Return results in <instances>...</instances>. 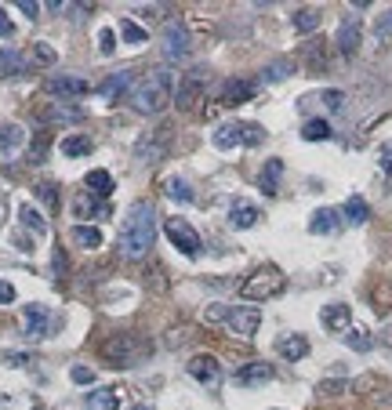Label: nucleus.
<instances>
[{
	"mask_svg": "<svg viewBox=\"0 0 392 410\" xmlns=\"http://www.w3.org/2000/svg\"><path fill=\"white\" fill-rule=\"evenodd\" d=\"M153 236H157V218L149 203H135L131 214L124 218L120 225V236H117V251L124 258H142V254L153 247Z\"/></svg>",
	"mask_w": 392,
	"mask_h": 410,
	"instance_id": "f257e3e1",
	"label": "nucleus"
},
{
	"mask_svg": "<svg viewBox=\"0 0 392 410\" xmlns=\"http://www.w3.org/2000/svg\"><path fill=\"white\" fill-rule=\"evenodd\" d=\"M171 73L168 69H146L138 80L131 84V91H128V102L138 109V113H146V117H157L160 109H168V102H171Z\"/></svg>",
	"mask_w": 392,
	"mask_h": 410,
	"instance_id": "f03ea898",
	"label": "nucleus"
},
{
	"mask_svg": "<svg viewBox=\"0 0 392 410\" xmlns=\"http://www.w3.org/2000/svg\"><path fill=\"white\" fill-rule=\"evenodd\" d=\"M149 352H153L149 338L135 334V330H120V334H113L102 345V356L109 367H138L142 360H149Z\"/></svg>",
	"mask_w": 392,
	"mask_h": 410,
	"instance_id": "7ed1b4c3",
	"label": "nucleus"
},
{
	"mask_svg": "<svg viewBox=\"0 0 392 410\" xmlns=\"http://www.w3.org/2000/svg\"><path fill=\"white\" fill-rule=\"evenodd\" d=\"M284 291H287V276L276 265H262L240 284V298L244 301H269V298H276V294H284Z\"/></svg>",
	"mask_w": 392,
	"mask_h": 410,
	"instance_id": "20e7f679",
	"label": "nucleus"
},
{
	"mask_svg": "<svg viewBox=\"0 0 392 410\" xmlns=\"http://www.w3.org/2000/svg\"><path fill=\"white\" fill-rule=\"evenodd\" d=\"M207 319L211 323H225L240 338H251L262 323V312L255 305H211L207 309Z\"/></svg>",
	"mask_w": 392,
	"mask_h": 410,
	"instance_id": "39448f33",
	"label": "nucleus"
},
{
	"mask_svg": "<svg viewBox=\"0 0 392 410\" xmlns=\"http://www.w3.org/2000/svg\"><path fill=\"white\" fill-rule=\"evenodd\" d=\"M211 142L214 149H222V152H229V149H240V146H262L265 142V131L258 124H218L214 127V135H211Z\"/></svg>",
	"mask_w": 392,
	"mask_h": 410,
	"instance_id": "423d86ee",
	"label": "nucleus"
},
{
	"mask_svg": "<svg viewBox=\"0 0 392 410\" xmlns=\"http://www.w3.org/2000/svg\"><path fill=\"white\" fill-rule=\"evenodd\" d=\"M163 233H168V240L182 254H189V258H200V254H204V240H200V233L185 222V218H168V222H163Z\"/></svg>",
	"mask_w": 392,
	"mask_h": 410,
	"instance_id": "0eeeda50",
	"label": "nucleus"
},
{
	"mask_svg": "<svg viewBox=\"0 0 392 410\" xmlns=\"http://www.w3.org/2000/svg\"><path fill=\"white\" fill-rule=\"evenodd\" d=\"M51 309L41 301H30L26 309H22V338L26 341H44L47 334H51Z\"/></svg>",
	"mask_w": 392,
	"mask_h": 410,
	"instance_id": "6e6552de",
	"label": "nucleus"
},
{
	"mask_svg": "<svg viewBox=\"0 0 392 410\" xmlns=\"http://www.w3.org/2000/svg\"><path fill=\"white\" fill-rule=\"evenodd\" d=\"M189 47H193V41H189V30L182 22H171L168 30H163V55H168L171 62H178L189 55Z\"/></svg>",
	"mask_w": 392,
	"mask_h": 410,
	"instance_id": "1a4fd4ad",
	"label": "nucleus"
},
{
	"mask_svg": "<svg viewBox=\"0 0 392 410\" xmlns=\"http://www.w3.org/2000/svg\"><path fill=\"white\" fill-rule=\"evenodd\" d=\"M189 378H196L200 385H218V381H222V363L214 360V356L200 352V356L189 360Z\"/></svg>",
	"mask_w": 392,
	"mask_h": 410,
	"instance_id": "9d476101",
	"label": "nucleus"
},
{
	"mask_svg": "<svg viewBox=\"0 0 392 410\" xmlns=\"http://www.w3.org/2000/svg\"><path fill=\"white\" fill-rule=\"evenodd\" d=\"M320 323H323L327 330H334V334H345V330L352 327V309H349L345 301H331V305H323Z\"/></svg>",
	"mask_w": 392,
	"mask_h": 410,
	"instance_id": "9b49d317",
	"label": "nucleus"
},
{
	"mask_svg": "<svg viewBox=\"0 0 392 410\" xmlns=\"http://www.w3.org/2000/svg\"><path fill=\"white\" fill-rule=\"evenodd\" d=\"M91 91V84L80 80V76H51L47 80V95L51 98H80Z\"/></svg>",
	"mask_w": 392,
	"mask_h": 410,
	"instance_id": "f8f14e48",
	"label": "nucleus"
},
{
	"mask_svg": "<svg viewBox=\"0 0 392 410\" xmlns=\"http://www.w3.org/2000/svg\"><path fill=\"white\" fill-rule=\"evenodd\" d=\"M338 229H341V211H334V207L312 211V218H309V233H316V236H331V233H338Z\"/></svg>",
	"mask_w": 392,
	"mask_h": 410,
	"instance_id": "ddd939ff",
	"label": "nucleus"
},
{
	"mask_svg": "<svg viewBox=\"0 0 392 410\" xmlns=\"http://www.w3.org/2000/svg\"><path fill=\"white\" fill-rule=\"evenodd\" d=\"M73 211H77V218H109V203L84 189V193H77V200H73Z\"/></svg>",
	"mask_w": 392,
	"mask_h": 410,
	"instance_id": "4468645a",
	"label": "nucleus"
},
{
	"mask_svg": "<svg viewBox=\"0 0 392 410\" xmlns=\"http://www.w3.org/2000/svg\"><path fill=\"white\" fill-rule=\"evenodd\" d=\"M273 374H276V370H273L269 363H247V367L236 370V381H240L244 389H255V385H265V381H273Z\"/></svg>",
	"mask_w": 392,
	"mask_h": 410,
	"instance_id": "2eb2a0df",
	"label": "nucleus"
},
{
	"mask_svg": "<svg viewBox=\"0 0 392 410\" xmlns=\"http://www.w3.org/2000/svg\"><path fill=\"white\" fill-rule=\"evenodd\" d=\"M276 352H280L284 360H290V363L305 360V356H309V338L305 334H284L280 341H276Z\"/></svg>",
	"mask_w": 392,
	"mask_h": 410,
	"instance_id": "dca6fc26",
	"label": "nucleus"
},
{
	"mask_svg": "<svg viewBox=\"0 0 392 410\" xmlns=\"http://www.w3.org/2000/svg\"><path fill=\"white\" fill-rule=\"evenodd\" d=\"M84 185H87V193H91V196H98V200H109V196H113V189H117V182H113V174H109V171H102V168L87 171Z\"/></svg>",
	"mask_w": 392,
	"mask_h": 410,
	"instance_id": "f3484780",
	"label": "nucleus"
},
{
	"mask_svg": "<svg viewBox=\"0 0 392 410\" xmlns=\"http://www.w3.org/2000/svg\"><path fill=\"white\" fill-rule=\"evenodd\" d=\"M258 218H262V211L255 207V203L236 200V203H233V211H229V225H233V229H255V225H258Z\"/></svg>",
	"mask_w": 392,
	"mask_h": 410,
	"instance_id": "a211bd4d",
	"label": "nucleus"
},
{
	"mask_svg": "<svg viewBox=\"0 0 392 410\" xmlns=\"http://www.w3.org/2000/svg\"><path fill=\"white\" fill-rule=\"evenodd\" d=\"M251 95H255V84H251V80H236V76H233V80L222 84V102H225V106H240V102H247Z\"/></svg>",
	"mask_w": 392,
	"mask_h": 410,
	"instance_id": "6ab92c4d",
	"label": "nucleus"
},
{
	"mask_svg": "<svg viewBox=\"0 0 392 410\" xmlns=\"http://www.w3.org/2000/svg\"><path fill=\"white\" fill-rule=\"evenodd\" d=\"M280 174H284V160H269L258 174V189L265 196H276L280 193Z\"/></svg>",
	"mask_w": 392,
	"mask_h": 410,
	"instance_id": "aec40b11",
	"label": "nucleus"
},
{
	"mask_svg": "<svg viewBox=\"0 0 392 410\" xmlns=\"http://www.w3.org/2000/svg\"><path fill=\"white\" fill-rule=\"evenodd\" d=\"M131 84H135V69H120L117 76H109V80L102 84V98H106V102L120 98L124 91H131Z\"/></svg>",
	"mask_w": 392,
	"mask_h": 410,
	"instance_id": "412c9836",
	"label": "nucleus"
},
{
	"mask_svg": "<svg viewBox=\"0 0 392 410\" xmlns=\"http://www.w3.org/2000/svg\"><path fill=\"white\" fill-rule=\"evenodd\" d=\"M360 22H341V30H338V51L341 55H356L360 51Z\"/></svg>",
	"mask_w": 392,
	"mask_h": 410,
	"instance_id": "4be33fe9",
	"label": "nucleus"
},
{
	"mask_svg": "<svg viewBox=\"0 0 392 410\" xmlns=\"http://www.w3.org/2000/svg\"><path fill=\"white\" fill-rule=\"evenodd\" d=\"M367 218H371V207H367V200H363V196H349V200H345V207H341V222H349V225H363Z\"/></svg>",
	"mask_w": 392,
	"mask_h": 410,
	"instance_id": "5701e85b",
	"label": "nucleus"
},
{
	"mask_svg": "<svg viewBox=\"0 0 392 410\" xmlns=\"http://www.w3.org/2000/svg\"><path fill=\"white\" fill-rule=\"evenodd\" d=\"M26 146V131L19 124H0V149L4 152H19Z\"/></svg>",
	"mask_w": 392,
	"mask_h": 410,
	"instance_id": "b1692460",
	"label": "nucleus"
},
{
	"mask_svg": "<svg viewBox=\"0 0 392 410\" xmlns=\"http://www.w3.org/2000/svg\"><path fill=\"white\" fill-rule=\"evenodd\" d=\"M58 152H62V157H69V160L87 157V152H91V138H84V135H66V138L58 142Z\"/></svg>",
	"mask_w": 392,
	"mask_h": 410,
	"instance_id": "393cba45",
	"label": "nucleus"
},
{
	"mask_svg": "<svg viewBox=\"0 0 392 410\" xmlns=\"http://www.w3.org/2000/svg\"><path fill=\"white\" fill-rule=\"evenodd\" d=\"M334 131H331V124H327L323 117H312V120H305V127H301V138L305 142H327Z\"/></svg>",
	"mask_w": 392,
	"mask_h": 410,
	"instance_id": "a878e982",
	"label": "nucleus"
},
{
	"mask_svg": "<svg viewBox=\"0 0 392 410\" xmlns=\"http://www.w3.org/2000/svg\"><path fill=\"white\" fill-rule=\"evenodd\" d=\"M19 222L26 225V229H33V233H41V236L47 233V218L36 211L33 203H22V207H19Z\"/></svg>",
	"mask_w": 392,
	"mask_h": 410,
	"instance_id": "bb28decb",
	"label": "nucleus"
},
{
	"mask_svg": "<svg viewBox=\"0 0 392 410\" xmlns=\"http://www.w3.org/2000/svg\"><path fill=\"white\" fill-rule=\"evenodd\" d=\"M120 407V396L113 389H95L87 396V410H117Z\"/></svg>",
	"mask_w": 392,
	"mask_h": 410,
	"instance_id": "cd10ccee",
	"label": "nucleus"
},
{
	"mask_svg": "<svg viewBox=\"0 0 392 410\" xmlns=\"http://www.w3.org/2000/svg\"><path fill=\"white\" fill-rule=\"evenodd\" d=\"M163 193H168L171 200H178V203H193L196 200V193L189 189L185 178H168V182H163Z\"/></svg>",
	"mask_w": 392,
	"mask_h": 410,
	"instance_id": "c85d7f7f",
	"label": "nucleus"
},
{
	"mask_svg": "<svg viewBox=\"0 0 392 410\" xmlns=\"http://www.w3.org/2000/svg\"><path fill=\"white\" fill-rule=\"evenodd\" d=\"M320 19H323L320 8H298L295 11V30L298 33H312L316 25H320Z\"/></svg>",
	"mask_w": 392,
	"mask_h": 410,
	"instance_id": "c756f323",
	"label": "nucleus"
},
{
	"mask_svg": "<svg viewBox=\"0 0 392 410\" xmlns=\"http://www.w3.org/2000/svg\"><path fill=\"white\" fill-rule=\"evenodd\" d=\"M73 243H80V247H87V251H95V247H102V233L98 229H91V225H73Z\"/></svg>",
	"mask_w": 392,
	"mask_h": 410,
	"instance_id": "7c9ffc66",
	"label": "nucleus"
},
{
	"mask_svg": "<svg viewBox=\"0 0 392 410\" xmlns=\"http://www.w3.org/2000/svg\"><path fill=\"white\" fill-rule=\"evenodd\" d=\"M135 152H138V160H142V163H157L163 157V142H160V138H142Z\"/></svg>",
	"mask_w": 392,
	"mask_h": 410,
	"instance_id": "2f4dec72",
	"label": "nucleus"
},
{
	"mask_svg": "<svg viewBox=\"0 0 392 410\" xmlns=\"http://www.w3.org/2000/svg\"><path fill=\"white\" fill-rule=\"evenodd\" d=\"M200 84H204V73H189V80L182 84V91H178V106L182 109L193 106V95H200Z\"/></svg>",
	"mask_w": 392,
	"mask_h": 410,
	"instance_id": "473e14b6",
	"label": "nucleus"
},
{
	"mask_svg": "<svg viewBox=\"0 0 392 410\" xmlns=\"http://www.w3.org/2000/svg\"><path fill=\"white\" fill-rule=\"evenodd\" d=\"M290 69H295V66H290V62H287V58H276V62H269V66H265V73H262V80H265V84L287 80V76H290Z\"/></svg>",
	"mask_w": 392,
	"mask_h": 410,
	"instance_id": "72a5a7b5",
	"label": "nucleus"
},
{
	"mask_svg": "<svg viewBox=\"0 0 392 410\" xmlns=\"http://www.w3.org/2000/svg\"><path fill=\"white\" fill-rule=\"evenodd\" d=\"M120 33H124V41H128V44H135V47H142V44L149 41V36H146V30H142V25H138L135 19H124V22H120Z\"/></svg>",
	"mask_w": 392,
	"mask_h": 410,
	"instance_id": "f704fd0d",
	"label": "nucleus"
},
{
	"mask_svg": "<svg viewBox=\"0 0 392 410\" xmlns=\"http://www.w3.org/2000/svg\"><path fill=\"white\" fill-rule=\"evenodd\" d=\"M22 69H26V55H19V51H0V76L22 73Z\"/></svg>",
	"mask_w": 392,
	"mask_h": 410,
	"instance_id": "c9c22d12",
	"label": "nucleus"
},
{
	"mask_svg": "<svg viewBox=\"0 0 392 410\" xmlns=\"http://www.w3.org/2000/svg\"><path fill=\"white\" fill-rule=\"evenodd\" d=\"M345 345H349V349H356V352H367L374 345V338L367 334V330H360V327H349L345 330Z\"/></svg>",
	"mask_w": 392,
	"mask_h": 410,
	"instance_id": "e433bc0d",
	"label": "nucleus"
},
{
	"mask_svg": "<svg viewBox=\"0 0 392 410\" xmlns=\"http://www.w3.org/2000/svg\"><path fill=\"white\" fill-rule=\"evenodd\" d=\"M312 98H320V106H327L331 113H341V109H345V95H341L338 87H327V91L312 95Z\"/></svg>",
	"mask_w": 392,
	"mask_h": 410,
	"instance_id": "4c0bfd02",
	"label": "nucleus"
},
{
	"mask_svg": "<svg viewBox=\"0 0 392 410\" xmlns=\"http://www.w3.org/2000/svg\"><path fill=\"white\" fill-rule=\"evenodd\" d=\"M36 196H41L51 211L58 207V185L55 182H36Z\"/></svg>",
	"mask_w": 392,
	"mask_h": 410,
	"instance_id": "58836bf2",
	"label": "nucleus"
},
{
	"mask_svg": "<svg viewBox=\"0 0 392 410\" xmlns=\"http://www.w3.org/2000/svg\"><path fill=\"white\" fill-rule=\"evenodd\" d=\"M374 36L378 41H392V8L382 11V19L374 22Z\"/></svg>",
	"mask_w": 392,
	"mask_h": 410,
	"instance_id": "ea45409f",
	"label": "nucleus"
},
{
	"mask_svg": "<svg viewBox=\"0 0 392 410\" xmlns=\"http://www.w3.org/2000/svg\"><path fill=\"white\" fill-rule=\"evenodd\" d=\"M98 51H102V55H113V51H117V33H113V30L98 33Z\"/></svg>",
	"mask_w": 392,
	"mask_h": 410,
	"instance_id": "a19ab883",
	"label": "nucleus"
},
{
	"mask_svg": "<svg viewBox=\"0 0 392 410\" xmlns=\"http://www.w3.org/2000/svg\"><path fill=\"white\" fill-rule=\"evenodd\" d=\"M69 378L77 381V385H91V381H95V370H91V367H80V363H77V367L69 370Z\"/></svg>",
	"mask_w": 392,
	"mask_h": 410,
	"instance_id": "79ce46f5",
	"label": "nucleus"
},
{
	"mask_svg": "<svg viewBox=\"0 0 392 410\" xmlns=\"http://www.w3.org/2000/svg\"><path fill=\"white\" fill-rule=\"evenodd\" d=\"M33 51H36V58H41L44 66H55V58H58V55H55V47H47V44L41 41V44H36Z\"/></svg>",
	"mask_w": 392,
	"mask_h": 410,
	"instance_id": "37998d69",
	"label": "nucleus"
},
{
	"mask_svg": "<svg viewBox=\"0 0 392 410\" xmlns=\"http://www.w3.org/2000/svg\"><path fill=\"white\" fill-rule=\"evenodd\" d=\"M51 265H55V276H66V254H62V247L51 251Z\"/></svg>",
	"mask_w": 392,
	"mask_h": 410,
	"instance_id": "c03bdc74",
	"label": "nucleus"
},
{
	"mask_svg": "<svg viewBox=\"0 0 392 410\" xmlns=\"http://www.w3.org/2000/svg\"><path fill=\"white\" fill-rule=\"evenodd\" d=\"M4 363H8V367H26L30 356H26V352H4Z\"/></svg>",
	"mask_w": 392,
	"mask_h": 410,
	"instance_id": "a18cd8bd",
	"label": "nucleus"
},
{
	"mask_svg": "<svg viewBox=\"0 0 392 410\" xmlns=\"http://www.w3.org/2000/svg\"><path fill=\"white\" fill-rule=\"evenodd\" d=\"M11 301H15V287L8 280H0V305H11Z\"/></svg>",
	"mask_w": 392,
	"mask_h": 410,
	"instance_id": "49530a36",
	"label": "nucleus"
},
{
	"mask_svg": "<svg viewBox=\"0 0 392 410\" xmlns=\"http://www.w3.org/2000/svg\"><path fill=\"white\" fill-rule=\"evenodd\" d=\"M15 33V25H11V19H8V11L0 8V36H11Z\"/></svg>",
	"mask_w": 392,
	"mask_h": 410,
	"instance_id": "de8ad7c7",
	"label": "nucleus"
},
{
	"mask_svg": "<svg viewBox=\"0 0 392 410\" xmlns=\"http://www.w3.org/2000/svg\"><path fill=\"white\" fill-rule=\"evenodd\" d=\"M15 247H19L22 254H33V240H30V236H22V233H19V236H15Z\"/></svg>",
	"mask_w": 392,
	"mask_h": 410,
	"instance_id": "09e8293b",
	"label": "nucleus"
},
{
	"mask_svg": "<svg viewBox=\"0 0 392 410\" xmlns=\"http://www.w3.org/2000/svg\"><path fill=\"white\" fill-rule=\"evenodd\" d=\"M19 11H26V19H36V15H41V8H36L33 0H22V4H19Z\"/></svg>",
	"mask_w": 392,
	"mask_h": 410,
	"instance_id": "8fccbe9b",
	"label": "nucleus"
},
{
	"mask_svg": "<svg viewBox=\"0 0 392 410\" xmlns=\"http://www.w3.org/2000/svg\"><path fill=\"white\" fill-rule=\"evenodd\" d=\"M382 171H392V146H382Z\"/></svg>",
	"mask_w": 392,
	"mask_h": 410,
	"instance_id": "3c124183",
	"label": "nucleus"
},
{
	"mask_svg": "<svg viewBox=\"0 0 392 410\" xmlns=\"http://www.w3.org/2000/svg\"><path fill=\"white\" fill-rule=\"evenodd\" d=\"M382 341H385V345H389V349H392V323H389V327L382 330Z\"/></svg>",
	"mask_w": 392,
	"mask_h": 410,
	"instance_id": "603ef678",
	"label": "nucleus"
},
{
	"mask_svg": "<svg viewBox=\"0 0 392 410\" xmlns=\"http://www.w3.org/2000/svg\"><path fill=\"white\" fill-rule=\"evenodd\" d=\"M131 410H149V407H131Z\"/></svg>",
	"mask_w": 392,
	"mask_h": 410,
	"instance_id": "864d4df0",
	"label": "nucleus"
}]
</instances>
